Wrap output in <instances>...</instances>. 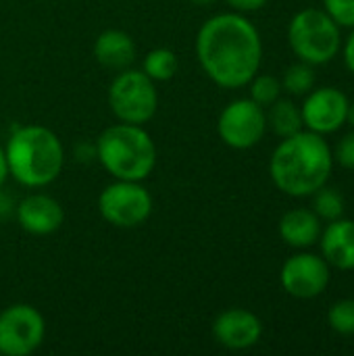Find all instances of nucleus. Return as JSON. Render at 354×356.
I'll list each match as a JSON object with an SVG mask.
<instances>
[{
	"label": "nucleus",
	"mask_w": 354,
	"mask_h": 356,
	"mask_svg": "<svg viewBox=\"0 0 354 356\" xmlns=\"http://www.w3.org/2000/svg\"><path fill=\"white\" fill-rule=\"evenodd\" d=\"M196 56L217 86L225 90L244 88L261 69V33L240 13L215 15L198 29Z\"/></svg>",
	"instance_id": "f257e3e1"
},
{
	"label": "nucleus",
	"mask_w": 354,
	"mask_h": 356,
	"mask_svg": "<svg viewBox=\"0 0 354 356\" xmlns=\"http://www.w3.org/2000/svg\"><path fill=\"white\" fill-rule=\"evenodd\" d=\"M332 169L334 152L328 140L309 129L282 138L269 161L271 181L292 198L313 196L330 181Z\"/></svg>",
	"instance_id": "f03ea898"
},
{
	"label": "nucleus",
	"mask_w": 354,
	"mask_h": 356,
	"mask_svg": "<svg viewBox=\"0 0 354 356\" xmlns=\"http://www.w3.org/2000/svg\"><path fill=\"white\" fill-rule=\"evenodd\" d=\"M8 175L27 188H44L63 171L65 150L58 136L44 125L17 127L6 146Z\"/></svg>",
	"instance_id": "7ed1b4c3"
},
{
	"label": "nucleus",
	"mask_w": 354,
	"mask_h": 356,
	"mask_svg": "<svg viewBox=\"0 0 354 356\" xmlns=\"http://www.w3.org/2000/svg\"><path fill=\"white\" fill-rule=\"evenodd\" d=\"M96 156L115 179L142 181L156 165V146L142 125L117 123L96 140Z\"/></svg>",
	"instance_id": "20e7f679"
},
{
	"label": "nucleus",
	"mask_w": 354,
	"mask_h": 356,
	"mask_svg": "<svg viewBox=\"0 0 354 356\" xmlns=\"http://www.w3.org/2000/svg\"><path fill=\"white\" fill-rule=\"evenodd\" d=\"M340 25L321 8H305L296 13L288 25V44L292 52L309 65H325L334 60L342 48Z\"/></svg>",
	"instance_id": "39448f33"
},
{
	"label": "nucleus",
	"mask_w": 354,
	"mask_h": 356,
	"mask_svg": "<svg viewBox=\"0 0 354 356\" xmlns=\"http://www.w3.org/2000/svg\"><path fill=\"white\" fill-rule=\"evenodd\" d=\"M108 106L113 115L123 123L144 125L159 106V94L154 81L138 69L117 71L108 88Z\"/></svg>",
	"instance_id": "423d86ee"
},
{
	"label": "nucleus",
	"mask_w": 354,
	"mask_h": 356,
	"mask_svg": "<svg viewBox=\"0 0 354 356\" xmlns=\"http://www.w3.org/2000/svg\"><path fill=\"white\" fill-rule=\"evenodd\" d=\"M98 211L111 225L131 229L152 215V196L140 181L117 179L102 190Z\"/></svg>",
	"instance_id": "0eeeda50"
},
{
	"label": "nucleus",
	"mask_w": 354,
	"mask_h": 356,
	"mask_svg": "<svg viewBox=\"0 0 354 356\" xmlns=\"http://www.w3.org/2000/svg\"><path fill=\"white\" fill-rule=\"evenodd\" d=\"M217 131L230 148L248 150L263 140L267 131V113L252 98H238L221 111Z\"/></svg>",
	"instance_id": "6e6552de"
},
{
	"label": "nucleus",
	"mask_w": 354,
	"mask_h": 356,
	"mask_svg": "<svg viewBox=\"0 0 354 356\" xmlns=\"http://www.w3.org/2000/svg\"><path fill=\"white\" fill-rule=\"evenodd\" d=\"M44 336V317L31 305H10L0 313V355H31L40 348Z\"/></svg>",
	"instance_id": "1a4fd4ad"
},
{
	"label": "nucleus",
	"mask_w": 354,
	"mask_h": 356,
	"mask_svg": "<svg viewBox=\"0 0 354 356\" xmlns=\"http://www.w3.org/2000/svg\"><path fill=\"white\" fill-rule=\"evenodd\" d=\"M280 282L286 294L298 300H311L328 290L332 282V269L323 257L298 252L282 265Z\"/></svg>",
	"instance_id": "9d476101"
},
{
	"label": "nucleus",
	"mask_w": 354,
	"mask_h": 356,
	"mask_svg": "<svg viewBox=\"0 0 354 356\" xmlns=\"http://www.w3.org/2000/svg\"><path fill=\"white\" fill-rule=\"evenodd\" d=\"M348 104H351L348 96L334 86L313 90L309 92L305 104L300 106L303 125L319 136L334 134L340 127H344Z\"/></svg>",
	"instance_id": "9b49d317"
},
{
	"label": "nucleus",
	"mask_w": 354,
	"mask_h": 356,
	"mask_svg": "<svg viewBox=\"0 0 354 356\" xmlns=\"http://www.w3.org/2000/svg\"><path fill=\"white\" fill-rule=\"evenodd\" d=\"M263 336L261 319L246 309H227L213 321V338L227 350H246Z\"/></svg>",
	"instance_id": "f8f14e48"
},
{
	"label": "nucleus",
	"mask_w": 354,
	"mask_h": 356,
	"mask_svg": "<svg viewBox=\"0 0 354 356\" xmlns=\"http://www.w3.org/2000/svg\"><path fill=\"white\" fill-rule=\"evenodd\" d=\"M15 213H17V221L21 229H25L31 236H50L65 221V211L61 202L48 194L25 196L17 204Z\"/></svg>",
	"instance_id": "ddd939ff"
},
{
	"label": "nucleus",
	"mask_w": 354,
	"mask_h": 356,
	"mask_svg": "<svg viewBox=\"0 0 354 356\" xmlns=\"http://www.w3.org/2000/svg\"><path fill=\"white\" fill-rule=\"evenodd\" d=\"M321 257L330 267L340 271H354V221L353 219H336L319 236Z\"/></svg>",
	"instance_id": "4468645a"
},
{
	"label": "nucleus",
	"mask_w": 354,
	"mask_h": 356,
	"mask_svg": "<svg viewBox=\"0 0 354 356\" xmlns=\"http://www.w3.org/2000/svg\"><path fill=\"white\" fill-rule=\"evenodd\" d=\"M94 56L102 67L111 71L129 69L136 60V42L127 31L106 29L94 42Z\"/></svg>",
	"instance_id": "2eb2a0df"
},
{
	"label": "nucleus",
	"mask_w": 354,
	"mask_h": 356,
	"mask_svg": "<svg viewBox=\"0 0 354 356\" xmlns=\"http://www.w3.org/2000/svg\"><path fill=\"white\" fill-rule=\"evenodd\" d=\"M321 219L311 209H292L280 219V238L292 248H309L319 242Z\"/></svg>",
	"instance_id": "dca6fc26"
},
{
	"label": "nucleus",
	"mask_w": 354,
	"mask_h": 356,
	"mask_svg": "<svg viewBox=\"0 0 354 356\" xmlns=\"http://www.w3.org/2000/svg\"><path fill=\"white\" fill-rule=\"evenodd\" d=\"M267 127H271L273 134L280 136V138L294 136L296 131H300V129L305 127V125H303V113H300V108H298L292 100H282V98H277V100L269 106Z\"/></svg>",
	"instance_id": "f3484780"
},
{
	"label": "nucleus",
	"mask_w": 354,
	"mask_h": 356,
	"mask_svg": "<svg viewBox=\"0 0 354 356\" xmlns=\"http://www.w3.org/2000/svg\"><path fill=\"white\" fill-rule=\"evenodd\" d=\"M177 56L169 48H154L144 56L142 71L152 79V81H169L177 73Z\"/></svg>",
	"instance_id": "a211bd4d"
},
{
	"label": "nucleus",
	"mask_w": 354,
	"mask_h": 356,
	"mask_svg": "<svg viewBox=\"0 0 354 356\" xmlns=\"http://www.w3.org/2000/svg\"><path fill=\"white\" fill-rule=\"evenodd\" d=\"M344 209L342 194L336 188H328V184L313 194V211L323 221H336L344 217Z\"/></svg>",
	"instance_id": "6ab92c4d"
},
{
	"label": "nucleus",
	"mask_w": 354,
	"mask_h": 356,
	"mask_svg": "<svg viewBox=\"0 0 354 356\" xmlns=\"http://www.w3.org/2000/svg\"><path fill=\"white\" fill-rule=\"evenodd\" d=\"M315 86V73H313V65L309 63H296L290 65L284 71V79H282V88L292 94V96H305L313 90Z\"/></svg>",
	"instance_id": "aec40b11"
},
{
	"label": "nucleus",
	"mask_w": 354,
	"mask_h": 356,
	"mask_svg": "<svg viewBox=\"0 0 354 356\" xmlns=\"http://www.w3.org/2000/svg\"><path fill=\"white\" fill-rule=\"evenodd\" d=\"M328 323L340 336H354V298L334 302L328 311Z\"/></svg>",
	"instance_id": "412c9836"
},
{
	"label": "nucleus",
	"mask_w": 354,
	"mask_h": 356,
	"mask_svg": "<svg viewBox=\"0 0 354 356\" xmlns=\"http://www.w3.org/2000/svg\"><path fill=\"white\" fill-rule=\"evenodd\" d=\"M280 92H282V81L273 75H255L250 79V98L261 104L263 108L265 106H271L277 98H280Z\"/></svg>",
	"instance_id": "4be33fe9"
},
{
	"label": "nucleus",
	"mask_w": 354,
	"mask_h": 356,
	"mask_svg": "<svg viewBox=\"0 0 354 356\" xmlns=\"http://www.w3.org/2000/svg\"><path fill=\"white\" fill-rule=\"evenodd\" d=\"M325 13L340 25V27H354V0H323Z\"/></svg>",
	"instance_id": "5701e85b"
},
{
	"label": "nucleus",
	"mask_w": 354,
	"mask_h": 356,
	"mask_svg": "<svg viewBox=\"0 0 354 356\" xmlns=\"http://www.w3.org/2000/svg\"><path fill=\"white\" fill-rule=\"evenodd\" d=\"M334 163H338V165L344 167V169L354 171V131L346 134V136L338 142V146H336V150H334Z\"/></svg>",
	"instance_id": "b1692460"
},
{
	"label": "nucleus",
	"mask_w": 354,
	"mask_h": 356,
	"mask_svg": "<svg viewBox=\"0 0 354 356\" xmlns=\"http://www.w3.org/2000/svg\"><path fill=\"white\" fill-rule=\"evenodd\" d=\"M236 13H250V10H259L267 4V0H225Z\"/></svg>",
	"instance_id": "393cba45"
},
{
	"label": "nucleus",
	"mask_w": 354,
	"mask_h": 356,
	"mask_svg": "<svg viewBox=\"0 0 354 356\" xmlns=\"http://www.w3.org/2000/svg\"><path fill=\"white\" fill-rule=\"evenodd\" d=\"M344 63H346L348 71L354 75V27L351 35H348V40H346V44H344Z\"/></svg>",
	"instance_id": "a878e982"
},
{
	"label": "nucleus",
	"mask_w": 354,
	"mask_h": 356,
	"mask_svg": "<svg viewBox=\"0 0 354 356\" xmlns=\"http://www.w3.org/2000/svg\"><path fill=\"white\" fill-rule=\"evenodd\" d=\"M13 213V202L6 194L0 192V219H6Z\"/></svg>",
	"instance_id": "bb28decb"
},
{
	"label": "nucleus",
	"mask_w": 354,
	"mask_h": 356,
	"mask_svg": "<svg viewBox=\"0 0 354 356\" xmlns=\"http://www.w3.org/2000/svg\"><path fill=\"white\" fill-rule=\"evenodd\" d=\"M6 177H8V165H6V154H4V148L0 146V188H2V184L6 181Z\"/></svg>",
	"instance_id": "cd10ccee"
},
{
	"label": "nucleus",
	"mask_w": 354,
	"mask_h": 356,
	"mask_svg": "<svg viewBox=\"0 0 354 356\" xmlns=\"http://www.w3.org/2000/svg\"><path fill=\"white\" fill-rule=\"evenodd\" d=\"M346 123H348V125H353V127H354V104H353V102L348 104V113H346Z\"/></svg>",
	"instance_id": "c85d7f7f"
},
{
	"label": "nucleus",
	"mask_w": 354,
	"mask_h": 356,
	"mask_svg": "<svg viewBox=\"0 0 354 356\" xmlns=\"http://www.w3.org/2000/svg\"><path fill=\"white\" fill-rule=\"evenodd\" d=\"M192 4H196V6H211V4H215L217 0H190Z\"/></svg>",
	"instance_id": "c756f323"
}]
</instances>
